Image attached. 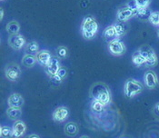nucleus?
Instances as JSON below:
<instances>
[{
  "label": "nucleus",
  "mask_w": 159,
  "mask_h": 138,
  "mask_svg": "<svg viewBox=\"0 0 159 138\" xmlns=\"http://www.w3.org/2000/svg\"><path fill=\"white\" fill-rule=\"evenodd\" d=\"M157 36H158V38H159V30H158V33H157Z\"/></svg>",
  "instance_id": "c9c22d12"
},
{
  "label": "nucleus",
  "mask_w": 159,
  "mask_h": 138,
  "mask_svg": "<svg viewBox=\"0 0 159 138\" xmlns=\"http://www.w3.org/2000/svg\"><path fill=\"white\" fill-rule=\"evenodd\" d=\"M136 14H137V11L132 10L129 7H125L117 12V18L120 22H125V21H127L129 18H131Z\"/></svg>",
  "instance_id": "1a4fd4ad"
},
{
  "label": "nucleus",
  "mask_w": 159,
  "mask_h": 138,
  "mask_svg": "<svg viewBox=\"0 0 159 138\" xmlns=\"http://www.w3.org/2000/svg\"><path fill=\"white\" fill-rule=\"evenodd\" d=\"M28 138H39V136H37V135H31V136H28Z\"/></svg>",
  "instance_id": "473e14b6"
},
{
  "label": "nucleus",
  "mask_w": 159,
  "mask_h": 138,
  "mask_svg": "<svg viewBox=\"0 0 159 138\" xmlns=\"http://www.w3.org/2000/svg\"><path fill=\"white\" fill-rule=\"evenodd\" d=\"M5 73H6V76L7 79L11 80V81H16V79H18V77L21 75V69H20L19 65L16 64H9L6 67Z\"/></svg>",
  "instance_id": "20e7f679"
},
{
  "label": "nucleus",
  "mask_w": 159,
  "mask_h": 138,
  "mask_svg": "<svg viewBox=\"0 0 159 138\" xmlns=\"http://www.w3.org/2000/svg\"><path fill=\"white\" fill-rule=\"evenodd\" d=\"M127 7H129L130 9H132V10H135V11H137L138 10V6L136 5V3H135V0H130L129 2H128V4H127Z\"/></svg>",
  "instance_id": "c756f323"
},
{
  "label": "nucleus",
  "mask_w": 159,
  "mask_h": 138,
  "mask_svg": "<svg viewBox=\"0 0 159 138\" xmlns=\"http://www.w3.org/2000/svg\"><path fill=\"white\" fill-rule=\"evenodd\" d=\"M38 49H39V47H38V44L35 41H32L30 43H28L25 47V52L26 54L28 55H37L38 53Z\"/></svg>",
  "instance_id": "a211bd4d"
},
{
  "label": "nucleus",
  "mask_w": 159,
  "mask_h": 138,
  "mask_svg": "<svg viewBox=\"0 0 159 138\" xmlns=\"http://www.w3.org/2000/svg\"><path fill=\"white\" fill-rule=\"evenodd\" d=\"M8 105L10 107H21L24 105V99L19 94H13L8 98Z\"/></svg>",
  "instance_id": "ddd939ff"
},
{
  "label": "nucleus",
  "mask_w": 159,
  "mask_h": 138,
  "mask_svg": "<svg viewBox=\"0 0 159 138\" xmlns=\"http://www.w3.org/2000/svg\"><path fill=\"white\" fill-rule=\"evenodd\" d=\"M145 84L147 87L150 89H154L158 86V80L157 76L155 72L153 71H148L145 75Z\"/></svg>",
  "instance_id": "6e6552de"
},
{
  "label": "nucleus",
  "mask_w": 159,
  "mask_h": 138,
  "mask_svg": "<svg viewBox=\"0 0 159 138\" xmlns=\"http://www.w3.org/2000/svg\"><path fill=\"white\" fill-rule=\"evenodd\" d=\"M108 48H109L111 54H113L115 56L123 55L125 51V47L124 43L122 41H120L119 39L112 40L108 45Z\"/></svg>",
  "instance_id": "39448f33"
},
{
  "label": "nucleus",
  "mask_w": 159,
  "mask_h": 138,
  "mask_svg": "<svg viewBox=\"0 0 159 138\" xmlns=\"http://www.w3.org/2000/svg\"><path fill=\"white\" fill-rule=\"evenodd\" d=\"M65 132L67 136H74L77 134L78 127L76 126V124H75V123H68L66 126H65Z\"/></svg>",
  "instance_id": "aec40b11"
},
{
  "label": "nucleus",
  "mask_w": 159,
  "mask_h": 138,
  "mask_svg": "<svg viewBox=\"0 0 159 138\" xmlns=\"http://www.w3.org/2000/svg\"><path fill=\"white\" fill-rule=\"evenodd\" d=\"M1 1H3V0H1Z\"/></svg>",
  "instance_id": "e433bc0d"
},
{
  "label": "nucleus",
  "mask_w": 159,
  "mask_h": 138,
  "mask_svg": "<svg viewBox=\"0 0 159 138\" xmlns=\"http://www.w3.org/2000/svg\"><path fill=\"white\" fill-rule=\"evenodd\" d=\"M114 27H115V30H116V37H117V38L122 37L123 35L125 34V26H124L123 24H120V23L115 24V25H114Z\"/></svg>",
  "instance_id": "b1692460"
},
{
  "label": "nucleus",
  "mask_w": 159,
  "mask_h": 138,
  "mask_svg": "<svg viewBox=\"0 0 159 138\" xmlns=\"http://www.w3.org/2000/svg\"><path fill=\"white\" fill-rule=\"evenodd\" d=\"M69 114L68 109L66 107H58L53 113V119L57 122L65 121Z\"/></svg>",
  "instance_id": "9d476101"
},
{
  "label": "nucleus",
  "mask_w": 159,
  "mask_h": 138,
  "mask_svg": "<svg viewBox=\"0 0 159 138\" xmlns=\"http://www.w3.org/2000/svg\"><path fill=\"white\" fill-rule=\"evenodd\" d=\"M81 29H82V35L84 38L91 39L97 34L98 30V25L97 21L95 20V18L91 16H87L83 20Z\"/></svg>",
  "instance_id": "f03ea898"
},
{
  "label": "nucleus",
  "mask_w": 159,
  "mask_h": 138,
  "mask_svg": "<svg viewBox=\"0 0 159 138\" xmlns=\"http://www.w3.org/2000/svg\"><path fill=\"white\" fill-rule=\"evenodd\" d=\"M154 113H155V114H156L157 116H158L159 117V103H157V104L155 105V107H154Z\"/></svg>",
  "instance_id": "2f4dec72"
},
{
  "label": "nucleus",
  "mask_w": 159,
  "mask_h": 138,
  "mask_svg": "<svg viewBox=\"0 0 159 138\" xmlns=\"http://www.w3.org/2000/svg\"><path fill=\"white\" fill-rule=\"evenodd\" d=\"M132 60L135 65H145L147 62V59L141 55V53L139 51H136L133 54Z\"/></svg>",
  "instance_id": "6ab92c4d"
},
{
  "label": "nucleus",
  "mask_w": 159,
  "mask_h": 138,
  "mask_svg": "<svg viewBox=\"0 0 159 138\" xmlns=\"http://www.w3.org/2000/svg\"><path fill=\"white\" fill-rule=\"evenodd\" d=\"M104 106L105 105H103L102 103H100L99 101L94 100V103L92 105V109L95 111V112H98V113H100L104 110Z\"/></svg>",
  "instance_id": "a878e982"
},
{
  "label": "nucleus",
  "mask_w": 159,
  "mask_h": 138,
  "mask_svg": "<svg viewBox=\"0 0 159 138\" xmlns=\"http://www.w3.org/2000/svg\"><path fill=\"white\" fill-rule=\"evenodd\" d=\"M138 51L141 53V55H142L146 59H148L149 57H151V56H153L156 55L154 49H153L152 47H148V46H143V47H141L138 49Z\"/></svg>",
  "instance_id": "f3484780"
},
{
  "label": "nucleus",
  "mask_w": 159,
  "mask_h": 138,
  "mask_svg": "<svg viewBox=\"0 0 159 138\" xmlns=\"http://www.w3.org/2000/svg\"><path fill=\"white\" fill-rule=\"evenodd\" d=\"M0 135L2 138H10L13 136V129L9 126H2L0 129Z\"/></svg>",
  "instance_id": "5701e85b"
},
{
  "label": "nucleus",
  "mask_w": 159,
  "mask_h": 138,
  "mask_svg": "<svg viewBox=\"0 0 159 138\" xmlns=\"http://www.w3.org/2000/svg\"><path fill=\"white\" fill-rule=\"evenodd\" d=\"M25 129H26V127H25L24 122H22L20 120L16 121V124L13 126V136L16 138L22 136L25 132Z\"/></svg>",
  "instance_id": "f8f14e48"
},
{
  "label": "nucleus",
  "mask_w": 159,
  "mask_h": 138,
  "mask_svg": "<svg viewBox=\"0 0 159 138\" xmlns=\"http://www.w3.org/2000/svg\"><path fill=\"white\" fill-rule=\"evenodd\" d=\"M143 91V86L134 79H128L125 85V95L127 98H132Z\"/></svg>",
  "instance_id": "7ed1b4c3"
},
{
  "label": "nucleus",
  "mask_w": 159,
  "mask_h": 138,
  "mask_svg": "<svg viewBox=\"0 0 159 138\" xmlns=\"http://www.w3.org/2000/svg\"><path fill=\"white\" fill-rule=\"evenodd\" d=\"M36 57H37V62L43 66H46L49 63L50 59L52 58L51 55L49 54L48 51L47 50L39 51L36 55Z\"/></svg>",
  "instance_id": "9b49d317"
},
{
  "label": "nucleus",
  "mask_w": 159,
  "mask_h": 138,
  "mask_svg": "<svg viewBox=\"0 0 159 138\" xmlns=\"http://www.w3.org/2000/svg\"><path fill=\"white\" fill-rule=\"evenodd\" d=\"M36 62H37V57L35 56H33V55L26 54L24 57H23V59H22V63L26 67H32V66H34Z\"/></svg>",
  "instance_id": "dca6fc26"
},
{
  "label": "nucleus",
  "mask_w": 159,
  "mask_h": 138,
  "mask_svg": "<svg viewBox=\"0 0 159 138\" xmlns=\"http://www.w3.org/2000/svg\"><path fill=\"white\" fill-rule=\"evenodd\" d=\"M57 55L59 58H65L67 55V49L65 47H59L57 49Z\"/></svg>",
  "instance_id": "bb28decb"
},
{
  "label": "nucleus",
  "mask_w": 159,
  "mask_h": 138,
  "mask_svg": "<svg viewBox=\"0 0 159 138\" xmlns=\"http://www.w3.org/2000/svg\"><path fill=\"white\" fill-rule=\"evenodd\" d=\"M157 64V55H155V56H153L147 59V62L145 65L147 66H155Z\"/></svg>",
  "instance_id": "cd10ccee"
},
{
  "label": "nucleus",
  "mask_w": 159,
  "mask_h": 138,
  "mask_svg": "<svg viewBox=\"0 0 159 138\" xmlns=\"http://www.w3.org/2000/svg\"><path fill=\"white\" fill-rule=\"evenodd\" d=\"M8 44L12 48L16 49V50H18V49L22 48L25 45V39L23 36L18 35V34L17 35H11L9 39H8Z\"/></svg>",
  "instance_id": "423d86ee"
},
{
  "label": "nucleus",
  "mask_w": 159,
  "mask_h": 138,
  "mask_svg": "<svg viewBox=\"0 0 159 138\" xmlns=\"http://www.w3.org/2000/svg\"><path fill=\"white\" fill-rule=\"evenodd\" d=\"M47 73L48 74L49 76H53V75H57L59 68H60V64H59V60L57 57L54 56L50 59L49 63L45 66Z\"/></svg>",
  "instance_id": "0eeeda50"
},
{
  "label": "nucleus",
  "mask_w": 159,
  "mask_h": 138,
  "mask_svg": "<svg viewBox=\"0 0 159 138\" xmlns=\"http://www.w3.org/2000/svg\"><path fill=\"white\" fill-rule=\"evenodd\" d=\"M57 75H58L61 79H63V78H65V77L66 76V75H67V71H66V68H64V67H60Z\"/></svg>",
  "instance_id": "7c9ffc66"
},
{
  "label": "nucleus",
  "mask_w": 159,
  "mask_h": 138,
  "mask_svg": "<svg viewBox=\"0 0 159 138\" xmlns=\"http://www.w3.org/2000/svg\"><path fill=\"white\" fill-rule=\"evenodd\" d=\"M149 21L151 24L154 25H159V12L158 11H155V12L151 13L150 17H149Z\"/></svg>",
  "instance_id": "393cba45"
},
{
  "label": "nucleus",
  "mask_w": 159,
  "mask_h": 138,
  "mask_svg": "<svg viewBox=\"0 0 159 138\" xmlns=\"http://www.w3.org/2000/svg\"><path fill=\"white\" fill-rule=\"evenodd\" d=\"M7 115L9 116L10 119L16 120L21 116L22 112H21L20 107H9L7 109Z\"/></svg>",
  "instance_id": "2eb2a0df"
},
{
  "label": "nucleus",
  "mask_w": 159,
  "mask_h": 138,
  "mask_svg": "<svg viewBox=\"0 0 159 138\" xmlns=\"http://www.w3.org/2000/svg\"><path fill=\"white\" fill-rule=\"evenodd\" d=\"M81 138H88V137H87V136H82Z\"/></svg>",
  "instance_id": "f704fd0d"
},
{
  "label": "nucleus",
  "mask_w": 159,
  "mask_h": 138,
  "mask_svg": "<svg viewBox=\"0 0 159 138\" xmlns=\"http://www.w3.org/2000/svg\"><path fill=\"white\" fill-rule=\"evenodd\" d=\"M138 7H148L150 4V0H135Z\"/></svg>",
  "instance_id": "c85d7f7f"
},
{
  "label": "nucleus",
  "mask_w": 159,
  "mask_h": 138,
  "mask_svg": "<svg viewBox=\"0 0 159 138\" xmlns=\"http://www.w3.org/2000/svg\"><path fill=\"white\" fill-rule=\"evenodd\" d=\"M7 31L10 35H17L20 31V25L16 21H11L7 25Z\"/></svg>",
  "instance_id": "4468645a"
},
{
  "label": "nucleus",
  "mask_w": 159,
  "mask_h": 138,
  "mask_svg": "<svg viewBox=\"0 0 159 138\" xmlns=\"http://www.w3.org/2000/svg\"><path fill=\"white\" fill-rule=\"evenodd\" d=\"M151 13L152 12L147 7H139L138 10H137L136 16H138V18L142 19V20H147V19L149 20Z\"/></svg>",
  "instance_id": "412c9836"
},
{
  "label": "nucleus",
  "mask_w": 159,
  "mask_h": 138,
  "mask_svg": "<svg viewBox=\"0 0 159 138\" xmlns=\"http://www.w3.org/2000/svg\"><path fill=\"white\" fill-rule=\"evenodd\" d=\"M104 36H105L106 39H112V40H114V38H117L114 25H110L106 28Z\"/></svg>",
  "instance_id": "4be33fe9"
},
{
  "label": "nucleus",
  "mask_w": 159,
  "mask_h": 138,
  "mask_svg": "<svg viewBox=\"0 0 159 138\" xmlns=\"http://www.w3.org/2000/svg\"><path fill=\"white\" fill-rule=\"evenodd\" d=\"M91 96L94 100L99 101L105 105L110 103V92L104 84H96L91 89Z\"/></svg>",
  "instance_id": "f257e3e1"
},
{
  "label": "nucleus",
  "mask_w": 159,
  "mask_h": 138,
  "mask_svg": "<svg viewBox=\"0 0 159 138\" xmlns=\"http://www.w3.org/2000/svg\"><path fill=\"white\" fill-rule=\"evenodd\" d=\"M3 17H4V10L1 8V16H0V18H1V20L3 19Z\"/></svg>",
  "instance_id": "72a5a7b5"
}]
</instances>
